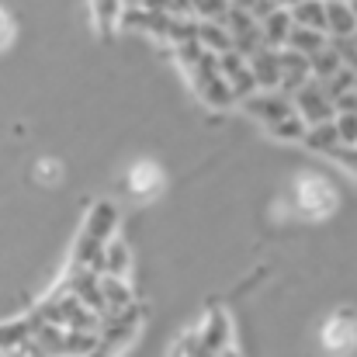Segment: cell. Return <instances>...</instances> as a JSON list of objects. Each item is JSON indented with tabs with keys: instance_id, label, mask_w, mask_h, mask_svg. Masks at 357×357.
<instances>
[{
	"instance_id": "25",
	"label": "cell",
	"mask_w": 357,
	"mask_h": 357,
	"mask_svg": "<svg viewBox=\"0 0 357 357\" xmlns=\"http://www.w3.org/2000/svg\"><path fill=\"white\" fill-rule=\"evenodd\" d=\"M267 132H271L274 139H281V142H302V139H305V132H309V125H305V119H302L298 112H291L288 119L267 125Z\"/></svg>"
},
{
	"instance_id": "17",
	"label": "cell",
	"mask_w": 357,
	"mask_h": 357,
	"mask_svg": "<svg viewBox=\"0 0 357 357\" xmlns=\"http://www.w3.org/2000/svg\"><path fill=\"white\" fill-rule=\"evenodd\" d=\"M291 28H295V21H291V10L278 7L274 14H267V17L260 21L264 45H271V49H284V45H288V35H291Z\"/></svg>"
},
{
	"instance_id": "16",
	"label": "cell",
	"mask_w": 357,
	"mask_h": 357,
	"mask_svg": "<svg viewBox=\"0 0 357 357\" xmlns=\"http://www.w3.org/2000/svg\"><path fill=\"white\" fill-rule=\"evenodd\" d=\"M128 3L125 0H91V21L101 35H115V28H121Z\"/></svg>"
},
{
	"instance_id": "10",
	"label": "cell",
	"mask_w": 357,
	"mask_h": 357,
	"mask_svg": "<svg viewBox=\"0 0 357 357\" xmlns=\"http://www.w3.org/2000/svg\"><path fill=\"white\" fill-rule=\"evenodd\" d=\"M198 337H202V344H205L212 354L229 351V347H233V319H229V312H226V309H212V312L205 316V323L198 326Z\"/></svg>"
},
{
	"instance_id": "20",
	"label": "cell",
	"mask_w": 357,
	"mask_h": 357,
	"mask_svg": "<svg viewBox=\"0 0 357 357\" xmlns=\"http://www.w3.org/2000/svg\"><path fill=\"white\" fill-rule=\"evenodd\" d=\"M330 45V35L326 31H316V28H291V35H288V45L284 49H291V52H298V56H305V59H312L316 52H323Z\"/></svg>"
},
{
	"instance_id": "33",
	"label": "cell",
	"mask_w": 357,
	"mask_h": 357,
	"mask_svg": "<svg viewBox=\"0 0 357 357\" xmlns=\"http://www.w3.org/2000/svg\"><path fill=\"white\" fill-rule=\"evenodd\" d=\"M274 3H278V7H284V10H291V7H295L298 0H274Z\"/></svg>"
},
{
	"instance_id": "35",
	"label": "cell",
	"mask_w": 357,
	"mask_h": 357,
	"mask_svg": "<svg viewBox=\"0 0 357 357\" xmlns=\"http://www.w3.org/2000/svg\"><path fill=\"white\" fill-rule=\"evenodd\" d=\"M347 3H351V10H354V14H357V0H347Z\"/></svg>"
},
{
	"instance_id": "31",
	"label": "cell",
	"mask_w": 357,
	"mask_h": 357,
	"mask_svg": "<svg viewBox=\"0 0 357 357\" xmlns=\"http://www.w3.org/2000/svg\"><path fill=\"white\" fill-rule=\"evenodd\" d=\"M337 112H344V115H357V91H347L344 98H337Z\"/></svg>"
},
{
	"instance_id": "12",
	"label": "cell",
	"mask_w": 357,
	"mask_h": 357,
	"mask_svg": "<svg viewBox=\"0 0 357 357\" xmlns=\"http://www.w3.org/2000/svg\"><path fill=\"white\" fill-rule=\"evenodd\" d=\"M253 77H257V91H281V49H257L250 56Z\"/></svg>"
},
{
	"instance_id": "19",
	"label": "cell",
	"mask_w": 357,
	"mask_h": 357,
	"mask_svg": "<svg viewBox=\"0 0 357 357\" xmlns=\"http://www.w3.org/2000/svg\"><path fill=\"white\" fill-rule=\"evenodd\" d=\"M101 291H105V305H108V316H119L128 312L135 302H132V288H128V278H108L101 274ZM105 316V319H108Z\"/></svg>"
},
{
	"instance_id": "21",
	"label": "cell",
	"mask_w": 357,
	"mask_h": 357,
	"mask_svg": "<svg viewBox=\"0 0 357 357\" xmlns=\"http://www.w3.org/2000/svg\"><path fill=\"white\" fill-rule=\"evenodd\" d=\"M35 337V319H10V323H0V351L10 354L17 347H24L28 340Z\"/></svg>"
},
{
	"instance_id": "4",
	"label": "cell",
	"mask_w": 357,
	"mask_h": 357,
	"mask_svg": "<svg viewBox=\"0 0 357 357\" xmlns=\"http://www.w3.org/2000/svg\"><path fill=\"white\" fill-rule=\"evenodd\" d=\"M291 101H295V112L305 119V125H323V121L337 119V105L319 80H309L305 87H298L291 94Z\"/></svg>"
},
{
	"instance_id": "23",
	"label": "cell",
	"mask_w": 357,
	"mask_h": 357,
	"mask_svg": "<svg viewBox=\"0 0 357 357\" xmlns=\"http://www.w3.org/2000/svg\"><path fill=\"white\" fill-rule=\"evenodd\" d=\"M312 153H323V156H333V149L340 146V135H337V125L333 121H323V125H309L305 139H302Z\"/></svg>"
},
{
	"instance_id": "8",
	"label": "cell",
	"mask_w": 357,
	"mask_h": 357,
	"mask_svg": "<svg viewBox=\"0 0 357 357\" xmlns=\"http://www.w3.org/2000/svg\"><path fill=\"white\" fill-rule=\"evenodd\" d=\"M354 344H357V319L351 309H340L323 326V347L330 354H347V351H354Z\"/></svg>"
},
{
	"instance_id": "32",
	"label": "cell",
	"mask_w": 357,
	"mask_h": 357,
	"mask_svg": "<svg viewBox=\"0 0 357 357\" xmlns=\"http://www.w3.org/2000/svg\"><path fill=\"white\" fill-rule=\"evenodd\" d=\"M87 357H115V351H108V347H101V344H98V351H91Z\"/></svg>"
},
{
	"instance_id": "15",
	"label": "cell",
	"mask_w": 357,
	"mask_h": 357,
	"mask_svg": "<svg viewBox=\"0 0 357 357\" xmlns=\"http://www.w3.org/2000/svg\"><path fill=\"white\" fill-rule=\"evenodd\" d=\"M132 271V250L125 239H112L101 253V264H98V274H108V278H128Z\"/></svg>"
},
{
	"instance_id": "9",
	"label": "cell",
	"mask_w": 357,
	"mask_h": 357,
	"mask_svg": "<svg viewBox=\"0 0 357 357\" xmlns=\"http://www.w3.org/2000/svg\"><path fill=\"white\" fill-rule=\"evenodd\" d=\"M139 316H142V309H128V312H119V316H108L105 323H101V347H108V351H115L119 354L121 347L135 337V330H139Z\"/></svg>"
},
{
	"instance_id": "27",
	"label": "cell",
	"mask_w": 357,
	"mask_h": 357,
	"mask_svg": "<svg viewBox=\"0 0 357 357\" xmlns=\"http://www.w3.org/2000/svg\"><path fill=\"white\" fill-rule=\"evenodd\" d=\"M170 357H219V354H212V351L202 344L198 330H188V333L174 344V354H170Z\"/></svg>"
},
{
	"instance_id": "28",
	"label": "cell",
	"mask_w": 357,
	"mask_h": 357,
	"mask_svg": "<svg viewBox=\"0 0 357 357\" xmlns=\"http://www.w3.org/2000/svg\"><path fill=\"white\" fill-rule=\"evenodd\" d=\"M337 135H340V146H357V115H344V112H337Z\"/></svg>"
},
{
	"instance_id": "5",
	"label": "cell",
	"mask_w": 357,
	"mask_h": 357,
	"mask_svg": "<svg viewBox=\"0 0 357 357\" xmlns=\"http://www.w3.org/2000/svg\"><path fill=\"white\" fill-rule=\"evenodd\" d=\"M243 112L267 128V125H274V121L288 119V115L295 112V101H291V94H284V91H253L250 98H243Z\"/></svg>"
},
{
	"instance_id": "36",
	"label": "cell",
	"mask_w": 357,
	"mask_h": 357,
	"mask_svg": "<svg viewBox=\"0 0 357 357\" xmlns=\"http://www.w3.org/2000/svg\"><path fill=\"white\" fill-rule=\"evenodd\" d=\"M56 357H70V354H56Z\"/></svg>"
},
{
	"instance_id": "30",
	"label": "cell",
	"mask_w": 357,
	"mask_h": 357,
	"mask_svg": "<svg viewBox=\"0 0 357 357\" xmlns=\"http://www.w3.org/2000/svg\"><path fill=\"white\" fill-rule=\"evenodd\" d=\"M14 42V21H10V14L0 7V49H7Z\"/></svg>"
},
{
	"instance_id": "11",
	"label": "cell",
	"mask_w": 357,
	"mask_h": 357,
	"mask_svg": "<svg viewBox=\"0 0 357 357\" xmlns=\"http://www.w3.org/2000/svg\"><path fill=\"white\" fill-rule=\"evenodd\" d=\"M125 188H128V195H132V198L149 202V198H156V195L163 191V170H160L156 163L142 160V163H135V167L128 170Z\"/></svg>"
},
{
	"instance_id": "18",
	"label": "cell",
	"mask_w": 357,
	"mask_h": 357,
	"mask_svg": "<svg viewBox=\"0 0 357 357\" xmlns=\"http://www.w3.org/2000/svg\"><path fill=\"white\" fill-rule=\"evenodd\" d=\"M195 35H198V45L205 52H212V56H222V52L233 49V38H229L226 21H198V31Z\"/></svg>"
},
{
	"instance_id": "2",
	"label": "cell",
	"mask_w": 357,
	"mask_h": 357,
	"mask_svg": "<svg viewBox=\"0 0 357 357\" xmlns=\"http://www.w3.org/2000/svg\"><path fill=\"white\" fill-rule=\"evenodd\" d=\"M119 222H121V212L115 202H94V208H91L87 219H84L80 239H77V246H73V267L98 271L101 253H105V246L115 239Z\"/></svg>"
},
{
	"instance_id": "29",
	"label": "cell",
	"mask_w": 357,
	"mask_h": 357,
	"mask_svg": "<svg viewBox=\"0 0 357 357\" xmlns=\"http://www.w3.org/2000/svg\"><path fill=\"white\" fill-rule=\"evenodd\" d=\"M330 160H337L347 174H354V177H357V146H337Z\"/></svg>"
},
{
	"instance_id": "1",
	"label": "cell",
	"mask_w": 357,
	"mask_h": 357,
	"mask_svg": "<svg viewBox=\"0 0 357 357\" xmlns=\"http://www.w3.org/2000/svg\"><path fill=\"white\" fill-rule=\"evenodd\" d=\"M174 56H177V63L188 70L195 94H198L208 108H215V112L233 108L236 94H233V87L226 84V77H222V70H219V56L205 52L198 42H181V45H174Z\"/></svg>"
},
{
	"instance_id": "34",
	"label": "cell",
	"mask_w": 357,
	"mask_h": 357,
	"mask_svg": "<svg viewBox=\"0 0 357 357\" xmlns=\"http://www.w3.org/2000/svg\"><path fill=\"white\" fill-rule=\"evenodd\" d=\"M219 357H239V351H233V347H229V351H222Z\"/></svg>"
},
{
	"instance_id": "26",
	"label": "cell",
	"mask_w": 357,
	"mask_h": 357,
	"mask_svg": "<svg viewBox=\"0 0 357 357\" xmlns=\"http://www.w3.org/2000/svg\"><path fill=\"white\" fill-rule=\"evenodd\" d=\"M233 0H191V17L195 21H226Z\"/></svg>"
},
{
	"instance_id": "6",
	"label": "cell",
	"mask_w": 357,
	"mask_h": 357,
	"mask_svg": "<svg viewBox=\"0 0 357 357\" xmlns=\"http://www.w3.org/2000/svg\"><path fill=\"white\" fill-rule=\"evenodd\" d=\"M226 28H229V38H233V49L243 52L246 59L257 52V49H264V35H260V21L253 17V14H246V10H239L236 3L229 7V14H226Z\"/></svg>"
},
{
	"instance_id": "24",
	"label": "cell",
	"mask_w": 357,
	"mask_h": 357,
	"mask_svg": "<svg viewBox=\"0 0 357 357\" xmlns=\"http://www.w3.org/2000/svg\"><path fill=\"white\" fill-rule=\"evenodd\" d=\"M309 66H312V80L326 84L330 77H337V73L344 70V59H340V52H337V49H333V42H330L323 52H316V56L309 59Z\"/></svg>"
},
{
	"instance_id": "14",
	"label": "cell",
	"mask_w": 357,
	"mask_h": 357,
	"mask_svg": "<svg viewBox=\"0 0 357 357\" xmlns=\"http://www.w3.org/2000/svg\"><path fill=\"white\" fill-rule=\"evenodd\" d=\"M326 35L330 38H351L357 35V14L347 0H326Z\"/></svg>"
},
{
	"instance_id": "22",
	"label": "cell",
	"mask_w": 357,
	"mask_h": 357,
	"mask_svg": "<svg viewBox=\"0 0 357 357\" xmlns=\"http://www.w3.org/2000/svg\"><path fill=\"white\" fill-rule=\"evenodd\" d=\"M291 21L298 28H316L326 31V0H298L291 7Z\"/></svg>"
},
{
	"instance_id": "3",
	"label": "cell",
	"mask_w": 357,
	"mask_h": 357,
	"mask_svg": "<svg viewBox=\"0 0 357 357\" xmlns=\"http://www.w3.org/2000/svg\"><path fill=\"white\" fill-rule=\"evenodd\" d=\"M337 188L326 181V177H319V174H305V177H298V184H295V205L302 208V215L305 219H323V215H330L333 208H337Z\"/></svg>"
},
{
	"instance_id": "7",
	"label": "cell",
	"mask_w": 357,
	"mask_h": 357,
	"mask_svg": "<svg viewBox=\"0 0 357 357\" xmlns=\"http://www.w3.org/2000/svg\"><path fill=\"white\" fill-rule=\"evenodd\" d=\"M219 70H222L226 84L233 87L236 101L250 98V94L257 91V77H253V66H250V59H246L243 52H236V49L222 52V56H219Z\"/></svg>"
},
{
	"instance_id": "13",
	"label": "cell",
	"mask_w": 357,
	"mask_h": 357,
	"mask_svg": "<svg viewBox=\"0 0 357 357\" xmlns=\"http://www.w3.org/2000/svg\"><path fill=\"white\" fill-rule=\"evenodd\" d=\"M312 80V66L305 56L291 52V49H281V91L284 94H295L298 87H305Z\"/></svg>"
}]
</instances>
